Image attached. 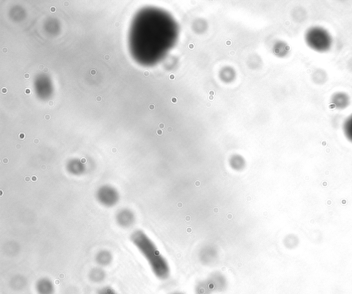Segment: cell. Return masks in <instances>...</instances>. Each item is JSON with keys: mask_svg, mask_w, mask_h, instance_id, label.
Returning <instances> with one entry per match:
<instances>
[{"mask_svg": "<svg viewBox=\"0 0 352 294\" xmlns=\"http://www.w3.org/2000/svg\"><path fill=\"white\" fill-rule=\"evenodd\" d=\"M91 74H92V75H95V74H96V70H92L91 71Z\"/></svg>", "mask_w": 352, "mask_h": 294, "instance_id": "19", "label": "cell"}, {"mask_svg": "<svg viewBox=\"0 0 352 294\" xmlns=\"http://www.w3.org/2000/svg\"><path fill=\"white\" fill-rule=\"evenodd\" d=\"M24 78L25 79H28L30 78V75H29V74H26L24 75Z\"/></svg>", "mask_w": 352, "mask_h": 294, "instance_id": "17", "label": "cell"}, {"mask_svg": "<svg viewBox=\"0 0 352 294\" xmlns=\"http://www.w3.org/2000/svg\"><path fill=\"white\" fill-rule=\"evenodd\" d=\"M209 94L210 96H213L214 94H215V92H214L213 91H210Z\"/></svg>", "mask_w": 352, "mask_h": 294, "instance_id": "18", "label": "cell"}, {"mask_svg": "<svg viewBox=\"0 0 352 294\" xmlns=\"http://www.w3.org/2000/svg\"><path fill=\"white\" fill-rule=\"evenodd\" d=\"M97 197L101 204L108 207L114 206L119 199L117 190L110 186L101 187L98 190Z\"/></svg>", "mask_w": 352, "mask_h": 294, "instance_id": "3", "label": "cell"}, {"mask_svg": "<svg viewBox=\"0 0 352 294\" xmlns=\"http://www.w3.org/2000/svg\"><path fill=\"white\" fill-rule=\"evenodd\" d=\"M97 100L98 101H101L102 99H101V96H98V97L97 98Z\"/></svg>", "mask_w": 352, "mask_h": 294, "instance_id": "21", "label": "cell"}, {"mask_svg": "<svg viewBox=\"0 0 352 294\" xmlns=\"http://www.w3.org/2000/svg\"><path fill=\"white\" fill-rule=\"evenodd\" d=\"M199 259L204 266H211L218 258V250L211 245L204 246L199 250Z\"/></svg>", "mask_w": 352, "mask_h": 294, "instance_id": "5", "label": "cell"}, {"mask_svg": "<svg viewBox=\"0 0 352 294\" xmlns=\"http://www.w3.org/2000/svg\"><path fill=\"white\" fill-rule=\"evenodd\" d=\"M210 288L213 290V293H222L227 290L228 281L227 278L224 274L220 272H213L207 279Z\"/></svg>", "mask_w": 352, "mask_h": 294, "instance_id": "4", "label": "cell"}, {"mask_svg": "<svg viewBox=\"0 0 352 294\" xmlns=\"http://www.w3.org/2000/svg\"><path fill=\"white\" fill-rule=\"evenodd\" d=\"M25 93H26V94H30V93H31V90H30V89H26Z\"/></svg>", "mask_w": 352, "mask_h": 294, "instance_id": "14", "label": "cell"}, {"mask_svg": "<svg viewBox=\"0 0 352 294\" xmlns=\"http://www.w3.org/2000/svg\"><path fill=\"white\" fill-rule=\"evenodd\" d=\"M170 78L171 79H174V78H175V77H174V75H173V74H172V75L170 76Z\"/></svg>", "mask_w": 352, "mask_h": 294, "instance_id": "23", "label": "cell"}, {"mask_svg": "<svg viewBox=\"0 0 352 294\" xmlns=\"http://www.w3.org/2000/svg\"><path fill=\"white\" fill-rule=\"evenodd\" d=\"M229 165L230 168L235 171H241L246 167V161L241 156L234 155L230 157Z\"/></svg>", "mask_w": 352, "mask_h": 294, "instance_id": "8", "label": "cell"}, {"mask_svg": "<svg viewBox=\"0 0 352 294\" xmlns=\"http://www.w3.org/2000/svg\"><path fill=\"white\" fill-rule=\"evenodd\" d=\"M51 12H54L56 11V8H54V7H52L51 8Z\"/></svg>", "mask_w": 352, "mask_h": 294, "instance_id": "20", "label": "cell"}, {"mask_svg": "<svg viewBox=\"0 0 352 294\" xmlns=\"http://www.w3.org/2000/svg\"><path fill=\"white\" fill-rule=\"evenodd\" d=\"M154 108V105H150L151 110H153Z\"/></svg>", "mask_w": 352, "mask_h": 294, "instance_id": "24", "label": "cell"}, {"mask_svg": "<svg viewBox=\"0 0 352 294\" xmlns=\"http://www.w3.org/2000/svg\"><path fill=\"white\" fill-rule=\"evenodd\" d=\"M172 101H173V102H174V101H175V102H176V99H174V98H172Z\"/></svg>", "mask_w": 352, "mask_h": 294, "instance_id": "26", "label": "cell"}, {"mask_svg": "<svg viewBox=\"0 0 352 294\" xmlns=\"http://www.w3.org/2000/svg\"><path fill=\"white\" fill-rule=\"evenodd\" d=\"M98 294H117V292L114 291L113 289L110 288V287H106V288H104L103 289H101V290L99 292V293Z\"/></svg>", "mask_w": 352, "mask_h": 294, "instance_id": "13", "label": "cell"}, {"mask_svg": "<svg viewBox=\"0 0 352 294\" xmlns=\"http://www.w3.org/2000/svg\"><path fill=\"white\" fill-rule=\"evenodd\" d=\"M131 241L148 261L154 276L161 281H166L172 274L168 261L158 249L157 245L143 230H138L131 235Z\"/></svg>", "mask_w": 352, "mask_h": 294, "instance_id": "1", "label": "cell"}, {"mask_svg": "<svg viewBox=\"0 0 352 294\" xmlns=\"http://www.w3.org/2000/svg\"><path fill=\"white\" fill-rule=\"evenodd\" d=\"M171 294H186L182 293V292H174V293H172Z\"/></svg>", "mask_w": 352, "mask_h": 294, "instance_id": "15", "label": "cell"}, {"mask_svg": "<svg viewBox=\"0 0 352 294\" xmlns=\"http://www.w3.org/2000/svg\"><path fill=\"white\" fill-rule=\"evenodd\" d=\"M213 96H209V100H213Z\"/></svg>", "mask_w": 352, "mask_h": 294, "instance_id": "25", "label": "cell"}, {"mask_svg": "<svg viewBox=\"0 0 352 294\" xmlns=\"http://www.w3.org/2000/svg\"><path fill=\"white\" fill-rule=\"evenodd\" d=\"M304 40L308 48L319 53H326L333 48L332 34L322 26H314L307 29Z\"/></svg>", "mask_w": 352, "mask_h": 294, "instance_id": "2", "label": "cell"}, {"mask_svg": "<svg viewBox=\"0 0 352 294\" xmlns=\"http://www.w3.org/2000/svg\"><path fill=\"white\" fill-rule=\"evenodd\" d=\"M144 74H145V77H148V76H149V74H150V73H149V72H145Z\"/></svg>", "mask_w": 352, "mask_h": 294, "instance_id": "22", "label": "cell"}, {"mask_svg": "<svg viewBox=\"0 0 352 294\" xmlns=\"http://www.w3.org/2000/svg\"><path fill=\"white\" fill-rule=\"evenodd\" d=\"M37 290L40 294H51L53 292V286L50 281L43 279L38 283Z\"/></svg>", "mask_w": 352, "mask_h": 294, "instance_id": "9", "label": "cell"}, {"mask_svg": "<svg viewBox=\"0 0 352 294\" xmlns=\"http://www.w3.org/2000/svg\"><path fill=\"white\" fill-rule=\"evenodd\" d=\"M313 81L315 83L318 85L324 84L326 83L327 80V74L326 72L321 76H319L318 73H317V71H315V73L313 74Z\"/></svg>", "mask_w": 352, "mask_h": 294, "instance_id": "12", "label": "cell"}, {"mask_svg": "<svg viewBox=\"0 0 352 294\" xmlns=\"http://www.w3.org/2000/svg\"><path fill=\"white\" fill-rule=\"evenodd\" d=\"M105 58H106V59H108V56H106V57H105Z\"/></svg>", "mask_w": 352, "mask_h": 294, "instance_id": "27", "label": "cell"}, {"mask_svg": "<svg viewBox=\"0 0 352 294\" xmlns=\"http://www.w3.org/2000/svg\"><path fill=\"white\" fill-rule=\"evenodd\" d=\"M350 103V96L346 92H335L330 98V104L336 110H345L349 106Z\"/></svg>", "mask_w": 352, "mask_h": 294, "instance_id": "6", "label": "cell"}, {"mask_svg": "<svg viewBox=\"0 0 352 294\" xmlns=\"http://www.w3.org/2000/svg\"><path fill=\"white\" fill-rule=\"evenodd\" d=\"M194 294H213V292L210 288L209 283L206 279L199 281L196 283L195 288H194Z\"/></svg>", "mask_w": 352, "mask_h": 294, "instance_id": "7", "label": "cell"}, {"mask_svg": "<svg viewBox=\"0 0 352 294\" xmlns=\"http://www.w3.org/2000/svg\"><path fill=\"white\" fill-rule=\"evenodd\" d=\"M343 130L346 139L352 143V114L345 121Z\"/></svg>", "mask_w": 352, "mask_h": 294, "instance_id": "10", "label": "cell"}, {"mask_svg": "<svg viewBox=\"0 0 352 294\" xmlns=\"http://www.w3.org/2000/svg\"><path fill=\"white\" fill-rule=\"evenodd\" d=\"M118 218H119V220L121 223L126 222V220L128 223H131L133 221L134 215L130 210H127L126 209L120 212L119 215H118Z\"/></svg>", "mask_w": 352, "mask_h": 294, "instance_id": "11", "label": "cell"}, {"mask_svg": "<svg viewBox=\"0 0 352 294\" xmlns=\"http://www.w3.org/2000/svg\"><path fill=\"white\" fill-rule=\"evenodd\" d=\"M1 92H2L3 94L7 93V89L3 88L2 90H1Z\"/></svg>", "mask_w": 352, "mask_h": 294, "instance_id": "16", "label": "cell"}]
</instances>
